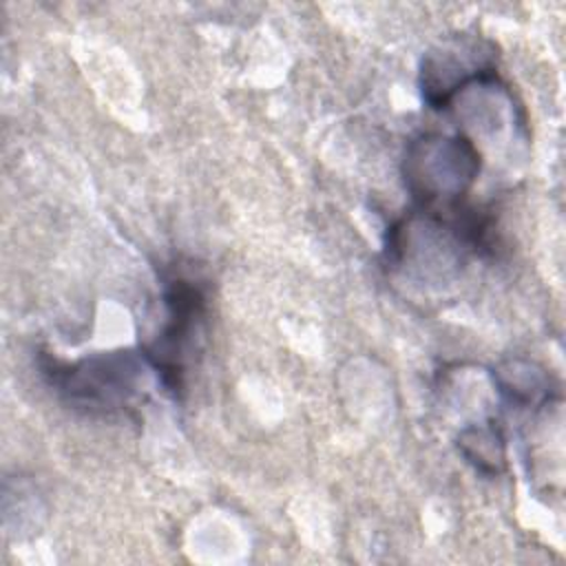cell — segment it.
Returning a JSON list of instances; mask_svg holds the SVG:
<instances>
[{"instance_id":"cell-1","label":"cell","mask_w":566,"mask_h":566,"mask_svg":"<svg viewBox=\"0 0 566 566\" xmlns=\"http://www.w3.org/2000/svg\"><path fill=\"white\" fill-rule=\"evenodd\" d=\"M482 168V153L462 133H422L402 157L405 186L422 210H447L464 201Z\"/></svg>"},{"instance_id":"cell-2","label":"cell","mask_w":566,"mask_h":566,"mask_svg":"<svg viewBox=\"0 0 566 566\" xmlns=\"http://www.w3.org/2000/svg\"><path fill=\"white\" fill-rule=\"evenodd\" d=\"M146 356L133 352H108L77 363L49 360L44 374L51 385L75 407L88 411H119L133 405L146 387Z\"/></svg>"},{"instance_id":"cell-3","label":"cell","mask_w":566,"mask_h":566,"mask_svg":"<svg viewBox=\"0 0 566 566\" xmlns=\"http://www.w3.org/2000/svg\"><path fill=\"white\" fill-rule=\"evenodd\" d=\"M166 321L157 338L144 349V356L153 371L161 378V385L179 396L186 387V371L190 354L197 349L206 318V292L186 276H172L164 292Z\"/></svg>"},{"instance_id":"cell-4","label":"cell","mask_w":566,"mask_h":566,"mask_svg":"<svg viewBox=\"0 0 566 566\" xmlns=\"http://www.w3.org/2000/svg\"><path fill=\"white\" fill-rule=\"evenodd\" d=\"M493 73H497L493 42L475 33L449 35L422 57V97L431 108H449L460 91Z\"/></svg>"},{"instance_id":"cell-5","label":"cell","mask_w":566,"mask_h":566,"mask_svg":"<svg viewBox=\"0 0 566 566\" xmlns=\"http://www.w3.org/2000/svg\"><path fill=\"white\" fill-rule=\"evenodd\" d=\"M500 391L511 405L544 407L551 402V378L528 360H509L495 371Z\"/></svg>"},{"instance_id":"cell-6","label":"cell","mask_w":566,"mask_h":566,"mask_svg":"<svg viewBox=\"0 0 566 566\" xmlns=\"http://www.w3.org/2000/svg\"><path fill=\"white\" fill-rule=\"evenodd\" d=\"M458 444L462 455L475 464L482 473H500L506 464L504 455V438L493 418L480 424H469L460 431Z\"/></svg>"}]
</instances>
